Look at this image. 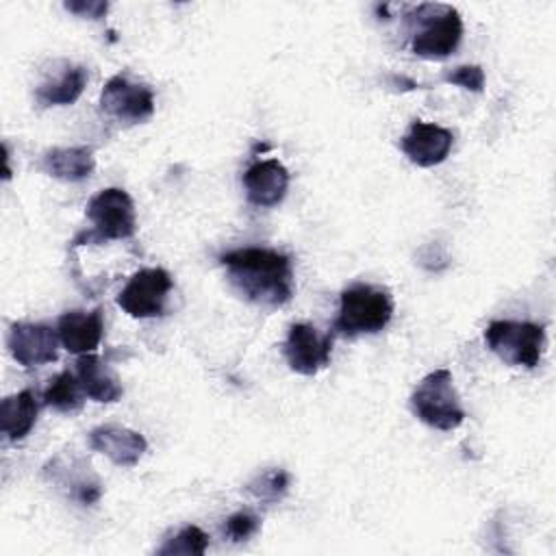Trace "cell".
I'll return each instance as SVG.
<instances>
[{"label":"cell","mask_w":556,"mask_h":556,"mask_svg":"<svg viewBox=\"0 0 556 556\" xmlns=\"http://www.w3.org/2000/svg\"><path fill=\"white\" fill-rule=\"evenodd\" d=\"M76 376L85 395L91 397L93 402H117L124 393L117 376L93 352L78 356Z\"/></svg>","instance_id":"obj_15"},{"label":"cell","mask_w":556,"mask_h":556,"mask_svg":"<svg viewBox=\"0 0 556 556\" xmlns=\"http://www.w3.org/2000/svg\"><path fill=\"white\" fill-rule=\"evenodd\" d=\"M452 143H454L452 130L439 124L415 119L408 126L406 135L402 137L400 148L408 156V161L415 163L417 167H434L447 159Z\"/></svg>","instance_id":"obj_11"},{"label":"cell","mask_w":556,"mask_h":556,"mask_svg":"<svg viewBox=\"0 0 556 556\" xmlns=\"http://www.w3.org/2000/svg\"><path fill=\"white\" fill-rule=\"evenodd\" d=\"M243 187L250 204L269 208L285 200L289 189V172L278 159L254 161L243 174Z\"/></svg>","instance_id":"obj_12"},{"label":"cell","mask_w":556,"mask_h":556,"mask_svg":"<svg viewBox=\"0 0 556 556\" xmlns=\"http://www.w3.org/2000/svg\"><path fill=\"white\" fill-rule=\"evenodd\" d=\"M410 408L419 421L450 432L465 421V408L454 387L452 371L441 367L430 371L410 393Z\"/></svg>","instance_id":"obj_3"},{"label":"cell","mask_w":556,"mask_h":556,"mask_svg":"<svg viewBox=\"0 0 556 556\" xmlns=\"http://www.w3.org/2000/svg\"><path fill=\"white\" fill-rule=\"evenodd\" d=\"M89 445L93 452L104 454L117 467H132L143 456L148 443L141 432L106 424L89 432Z\"/></svg>","instance_id":"obj_13"},{"label":"cell","mask_w":556,"mask_h":556,"mask_svg":"<svg viewBox=\"0 0 556 556\" xmlns=\"http://www.w3.org/2000/svg\"><path fill=\"white\" fill-rule=\"evenodd\" d=\"M228 282L248 302L278 308L293 295V265L285 252L274 248H237L219 256Z\"/></svg>","instance_id":"obj_1"},{"label":"cell","mask_w":556,"mask_h":556,"mask_svg":"<svg viewBox=\"0 0 556 556\" xmlns=\"http://www.w3.org/2000/svg\"><path fill=\"white\" fill-rule=\"evenodd\" d=\"M87 85V70L83 65H65L54 78L43 80L35 98L41 106H67L74 104Z\"/></svg>","instance_id":"obj_18"},{"label":"cell","mask_w":556,"mask_h":556,"mask_svg":"<svg viewBox=\"0 0 556 556\" xmlns=\"http://www.w3.org/2000/svg\"><path fill=\"white\" fill-rule=\"evenodd\" d=\"M83 387L78 382V376L70 369H63L54 378H50L46 391H43V404L52 406L59 413H76L83 406Z\"/></svg>","instance_id":"obj_19"},{"label":"cell","mask_w":556,"mask_h":556,"mask_svg":"<svg viewBox=\"0 0 556 556\" xmlns=\"http://www.w3.org/2000/svg\"><path fill=\"white\" fill-rule=\"evenodd\" d=\"M208 547V536L202 528L198 526H185L176 536L167 539L156 554L159 556H174V554H182V556H202Z\"/></svg>","instance_id":"obj_20"},{"label":"cell","mask_w":556,"mask_h":556,"mask_svg":"<svg viewBox=\"0 0 556 556\" xmlns=\"http://www.w3.org/2000/svg\"><path fill=\"white\" fill-rule=\"evenodd\" d=\"M39 415L37 397L30 389L13 393L2 400L0 406V430L9 441H22L30 434Z\"/></svg>","instance_id":"obj_17"},{"label":"cell","mask_w":556,"mask_h":556,"mask_svg":"<svg viewBox=\"0 0 556 556\" xmlns=\"http://www.w3.org/2000/svg\"><path fill=\"white\" fill-rule=\"evenodd\" d=\"M287 489L289 473L285 469H267L245 484V491L261 502H278L287 493Z\"/></svg>","instance_id":"obj_21"},{"label":"cell","mask_w":556,"mask_h":556,"mask_svg":"<svg viewBox=\"0 0 556 556\" xmlns=\"http://www.w3.org/2000/svg\"><path fill=\"white\" fill-rule=\"evenodd\" d=\"M443 78L445 83L458 85L469 91H482L484 87V72L480 65H458L452 72H447Z\"/></svg>","instance_id":"obj_23"},{"label":"cell","mask_w":556,"mask_h":556,"mask_svg":"<svg viewBox=\"0 0 556 556\" xmlns=\"http://www.w3.org/2000/svg\"><path fill=\"white\" fill-rule=\"evenodd\" d=\"M172 287L174 280L169 271H165L163 267L139 269L119 291L117 306L135 319L159 317L165 311V302Z\"/></svg>","instance_id":"obj_7"},{"label":"cell","mask_w":556,"mask_h":556,"mask_svg":"<svg viewBox=\"0 0 556 556\" xmlns=\"http://www.w3.org/2000/svg\"><path fill=\"white\" fill-rule=\"evenodd\" d=\"M100 106L119 122L137 124L154 113V93L148 85L135 83L126 74H115L102 87Z\"/></svg>","instance_id":"obj_8"},{"label":"cell","mask_w":556,"mask_h":556,"mask_svg":"<svg viewBox=\"0 0 556 556\" xmlns=\"http://www.w3.org/2000/svg\"><path fill=\"white\" fill-rule=\"evenodd\" d=\"M41 167L52 178H59L63 182H78L93 172L96 159L91 148H85V146L52 148L43 154Z\"/></svg>","instance_id":"obj_16"},{"label":"cell","mask_w":556,"mask_h":556,"mask_svg":"<svg viewBox=\"0 0 556 556\" xmlns=\"http://www.w3.org/2000/svg\"><path fill=\"white\" fill-rule=\"evenodd\" d=\"M393 317V298L389 289L367 282L350 285L341 291L339 313L332 324V330L341 337L376 334Z\"/></svg>","instance_id":"obj_2"},{"label":"cell","mask_w":556,"mask_h":556,"mask_svg":"<svg viewBox=\"0 0 556 556\" xmlns=\"http://www.w3.org/2000/svg\"><path fill=\"white\" fill-rule=\"evenodd\" d=\"M61 345L72 354H91L104 334L102 308L67 311L56 321Z\"/></svg>","instance_id":"obj_14"},{"label":"cell","mask_w":556,"mask_h":556,"mask_svg":"<svg viewBox=\"0 0 556 556\" xmlns=\"http://www.w3.org/2000/svg\"><path fill=\"white\" fill-rule=\"evenodd\" d=\"M332 334H321L311 324H293L285 339V358L295 374L315 376L328 367L332 356Z\"/></svg>","instance_id":"obj_10"},{"label":"cell","mask_w":556,"mask_h":556,"mask_svg":"<svg viewBox=\"0 0 556 556\" xmlns=\"http://www.w3.org/2000/svg\"><path fill=\"white\" fill-rule=\"evenodd\" d=\"M65 9L72 11V13H76V15H80V17L100 20V17L106 13L109 4H106V2H100V0H89V2L78 0V2H65Z\"/></svg>","instance_id":"obj_24"},{"label":"cell","mask_w":556,"mask_h":556,"mask_svg":"<svg viewBox=\"0 0 556 556\" xmlns=\"http://www.w3.org/2000/svg\"><path fill=\"white\" fill-rule=\"evenodd\" d=\"M261 526V519L250 513V510H239V513H232L226 523H224V534L235 541V543H241V541H248L252 534H256Z\"/></svg>","instance_id":"obj_22"},{"label":"cell","mask_w":556,"mask_h":556,"mask_svg":"<svg viewBox=\"0 0 556 556\" xmlns=\"http://www.w3.org/2000/svg\"><path fill=\"white\" fill-rule=\"evenodd\" d=\"M87 217L91 222L89 232H80L74 241H115L130 239L137 230V215L132 198L119 189L109 187L98 191L87 204Z\"/></svg>","instance_id":"obj_6"},{"label":"cell","mask_w":556,"mask_h":556,"mask_svg":"<svg viewBox=\"0 0 556 556\" xmlns=\"http://www.w3.org/2000/svg\"><path fill=\"white\" fill-rule=\"evenodd\" d=\"M484 343L513 367H536L545 350V328L532 321L495 319L484 328Z\"/></svg>","instance_id":"obj_5"},{"label":"cell","mask_w":556,"mask_h":556,"mask_svg":"<svg viewBox=\"0 0 556 556\" xmlns=\"http://www.w3.org/2000/svg\"><path fill=\"white\" fill-rule=\"evenodd\" d=\"M59 332L48 324L13 321L7 334V348L22 367H39L59 358Z\"/></svg>","instance_id":"obj_9"},{"label":"cell","mask_w":556,"mask_h":556,"mask_svg":"<svg viewBox=\"0 0 556 556\" xmlns=\"http://www.w3.org/2000/svg\"><path fill=\"white\" fill-rule=\"evenodd\" d=\"M419 28L413 33L410 48L424 59L450 56L463 39V20L454 7L447 4H419L410 15Z\"/></svg>","instance_id":"obj_4"}]
</instances>
